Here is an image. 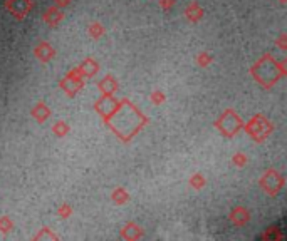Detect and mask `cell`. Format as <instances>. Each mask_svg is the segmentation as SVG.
<instances>
[{
    "label": "cell",
    "instance_id": "obj_1",
    "mask_svg": "<svg viewBox=\"0 0 287 241\" xmlns=\"http://www.w3.org/2000/svg\"><path fill=\"white\" fill-rule=\"evenodd\" d=\"M106 121L111 126L116 136H120L123 141H129L143 128L146 117L128 101H121L118 102V107Z\"/></svg>",
    "mask_w": 287,
    "mask_h": 241
},
{
    "label": "cell",
    "instance_id": "obj_2",
    "mask_svg": "<svg viewBox=\"0 0 287 241\" xmlns=\"http://www.w3.org/2000/svg\"><path fill=\"white\" fill-rule=\"evenodd\" d=\"M252 74L260 84L272 85V84H276V80L279 77L284 74V69H282L281 65H277V62L272 57L265 55L264 59H260L259 62L254 65Z\"/></svg>",
    "mask_w": 287,
    "mask_h": 241
},
{
    "label": "cell",
    "instance_id": "obj_3",
    "mask_svg": "<svg viewBox=\"0 0 287 241\" xmlns=\"http://www.w3.org/2000/svg\"><path fill=\"white\" fill-rule=\"evenodd\" d=\"M247 131L249 134L254 137V139L260 141V139H265V137L270 134V131H272V126L269 124V121L265 119V117L262 116H255L250 119V122L247 124Z\"/></svg>",
    "mask_w": 287,
    "mask_h": 241
},
{
    "label": "cell",
    "instance_id": "obj_4",
    "mask_svg": "<svg viewBox=\"0 0 287 241\" xmlns=\"http://www.w3.org/2000/svg\"><path fill=\"white\" fill-rule=\"evenodd\" d=\"M240 126H242L240 117L233 111H225L223 116L219 119V129L222 131L225 136H233V134H237Z\"/></svg>",
    "mask_w": 287,
    "mask_h": 241
},
{
    "label": "cell",
    "instance_id": "obj_5",
    "mask_svg": "<svg viewBox=\"0 0 287 241\" xmlns=\"http://www.w3.org/2000/svg\"><path fill=\"white\" fill-rule=\"evenodd\" d=\"M260 185L264 186V189L267 191V193L276 194V193H279V189L282 187V185H284V179L279 176L276 171H269V173L262 178Z\"/></svg>",
    "mask_w": 287,
    "mask_h": 241
},
{
    "label": "cell",
    "instance_id": "obj_6",
    "mask_svg": "<svg viewBox=\"0 0 287 241\" xmlns=\"http://www.w3.org/2000/svg\"><path fill=\"white\" fill-rule=\"evenodd\" d=\"M116 107H118V101L114 99L113 96H102L99 99V102L96 104L97 112H99L104 119H108V117L114 112V109Z\"/></svg>",
    "mask_w": 287,
    "mask_h": 241
},
{
    "label": "cell",
    "instance_id": "obj_7",
    "mask_svg": "<svg viewBox=\"0 0 287 241\" xmlns=\"http://www.w3.org/2000/svg\"><path fill=\"white\" fill-rule=\"evenodd\" d=\"M7 7L15 17H24L32 9L31 0H7Z\"/></svg>",
    "mask_w": 287,
    "mask_h": 241
},
{
    "label": "cell",
    "instance_id": "obj_8",
    "mask_svg": "<svg viewBox=\"0 0 287 241\" xmlns=\"http://www.w3.org/2000/svg\"><path fill=\"white\" fill-rule=\"evenodd\" d=\"M116 80L113 79V77H104V79L101 80L99 82V89L102 91V94H104V96H113V92L116 91Z\"/></svg>",
    "mask_w": 287,
    "mask_h": 241
},
{
    "label": "cell",
    "instance_id": "obj_9",
    "mask_svg": "<svg viewBox=\"0 0 287 241\" xmlns=\"http://www.w3.org/2000/svg\"><path fill=\"white\" fill-rule=\"evenodd\" d=\"M35 54L39 55V59H42V60H49L52 55H54V51H52L49 44L42 42L37 49H35Z\"/></svg>",
    "mask_w": 287,
    "mask_h": 241
},
{
    "label": "cell",
    "instance_id": "obj_10",
    "mask_svg": "<svg viewBox=\"0 0 287 241\" xmlns=\"http://www.w3.org/2000/svg\"><path fill=\"white\" fill-rule=\"evenodd\" d=\"M63 19V14H61L57 9H51V10H47V14L44 15V20H46L47 24H51V26H56L59 20Z\"/></svg>",
    "mask_w": 287,
    "mask_h": 241
},
{
    "label": "cell",
    "instance_id": "obj_11",
    "mask_svg": "<svg viewBox=\"0 0 287 241\" xmlns=\"http://www.w3.org/2000/svg\"><path fill=\"white\" fill-rule=\"evenodd\" d=\"M247 219H249V214L245 213L244 210H240V208H239V210H235V211L232 213V221H235V223H239V224L245 223Z\"/></svg>",
    "mask_w": 287,
    "mask_h": 241
},
{
    "label": "cell",
    "instance_id": "obj_12",
    "mask_svg": "<svg viewBox=\"0 0 287 241\" xmlns=\"http://www.w3.org/2000/svg\"><path fill=\"white\" fill-rule=\"evenodd\" d=\"M83 71L86 72V76H93L94 72H96V69H97V65H96V62L94 60H91V59H88L84 62V65H83Z\"/></svg>",
    "mask_w": 287,
    "mask_h": 241
},
{
    "label": "cell",
    "instance_id": "obj_13",
    "mask_svg": "<svg viewBox=\"0 0 287 241\" xmlns=\"http://www.w3.org/2000/svg\"><path fill=\"white\" fill-rule=\"evenodd\" d=\"M114 198H118V201H120V203H123V201H125V199H128V196H126V194H123L121 191H118V194H114Z\"/></svg>",
    "mask_w": 287,
    "mask_h": 241
},
{
    "label": "cell",
    "instance_id": "obj_14",
    "mask_svg": "<svg viewBox=\"0 0 287 241\" xmlns=\"http://www.w3.org/2000/svg\"><path fill=\"white\" fill-rule=\"evenodd\" d=\"M282 2H284V0H282Z\"/></svg>",
    "mask_w": 287,
    "mask_h": 241
}]
</instances>
